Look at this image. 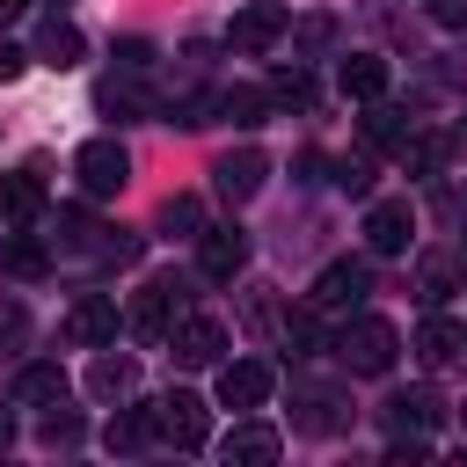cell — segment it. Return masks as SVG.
I'll list each match as a JSON object with an SVG mask.
<instances>
[{
	"label": "cell",
	"instance_id": "1",
	"mask_svg": "<svg viewBox=\"0 0 467 467\" xmlns=\"http://www.w3.org/2000/svg\"><path fill=\"white\" fill-rule=\"evenodd\" d=\"M394 350H401V336L379 321V314H358L343 336H336V358L350 365V372H365V379H379V372H394Z\"/></svg>",
	"mask_w": 467,
	"mask_h": 467
},
{
	"label": "cell",
	"instance_id": "2",
	"mask_svg": "<svg viewBox=\"0 0 467 467\" xmlns=\"http://www.w3.org/2000/svg\"><path fill=\"white\" fill-rule=\"evenodd\" d=\"M182 306H190V285H182V277H153V285H139L124 328H131V336H168V328L182 321Z\"/></svg>",
	"mask_w": 467,
	"mask_h": 467
},
{
	"label": "cell",
	"instance_id": "3",
	"mask_svg": "<svg viewBox=\"0 0 467 467\" xmlns=\"http://www.w3.org/2000/svg\"><path fill=\"white\" fill-rule=\"evenodd\" d=\"M285 29H292L285 0H248V7H241V15L226 22V44H234L241 58H263V51H270V44L285 36Z\"/></svg>",
	"mask_w": 467,
	"mask_h": 467
},
{
	"label": "cell",
	"instance_id": "4",
	"mask_svg": "<svg viewBox=\"0 0 467 467\" xmlns=\"http://www.w3.org/2000/svg\"><path fill=\"white\" fill-rule=\"evenodd\" d=\"M73 175H80L88 197H117V190L131 182V153H124L117 139H88V146L73 153Z\"/></svg>",
	"mask_w": 467,
	"mask_h": 467
},
{
	"label": "cell",
	"instance_id": "5",
	"mask_svg": "<svg viewBox=\"0 0 467 467\" xmlns=\"http://www.w3.org/2000/svg\"><path fill=\"white\" fill-rule=\"evenodd\" d=\"M153 423H161V438H168V445H182V452H197V445L212 438L204 401H197V394H182V387H175L168 401H153Z\"/></svg>",
	"mask_w": 467,
	"mask_h": 467
},
{
	"label": "cell",
	"instance_id": "6",
	"mask_svg": "<svg viewBox=\"0 0 467 467\" xmlns=\"http://www.w3.org/2000/svg\"><path fill=\"white\" fill-rule=\"evenodd\" d=\"M416 241V212H409V197H379L372 212H365V248L372 255H401Z\"/></svg>",
	"mask_w": 467,
	"mask_h": 467
},
{
	"label": "cell",
	"instance_id": "7",
	"mask_svg": "<svg viewBox=\"0 0 467 467\" xmlns=\"http://www.w3.org/2000/svg\"><path fill=\"white\" fill-rule=\"evenodd\" d=\"M365 292H372V270H365L358 255H336V263L314 277V306H321V314H343V306H358Z\"/></svg>",
	"mask_w": 467,
	"mask_h": 467
},
{
	"label": "cell",
	"instance_id": "8",
	"mask_svg": "<svg viewBox=\"0 0 467 467\" xmlns=\"http://www.w3.org/2000/svg\"><path fill=\"white\" fill-rule=\"evenodd\" d=\"M219 350H226V328H219L212 314H182V321L168 328V358H175V365H219Z\"/></svg>",
	"mask_w": 467,
	"mask_h": 467
},
{
	"label": "cell",
	"instance_id": "9",
	"mask_svg": "<svg viewBox=\"0 0 467 467\" xmlns=\"http://www.w3.org/2000/svg\"><path fill=\"white\" fill-rule=\"evenodd\" d=\"M241 263H248V234H241V226H204V234H197V270H204V277L226 285V277H241Z\"/></svg>",
	"mask_w": 467,
	"mask_h": 467
},
{
	"label": "cell",
	"instance_id": "10",
	"mask_svg": "<svg viewBox=\"0 0 467 467\" xmlns=\"http://www.w3.org/2000/svg\"><path fill=\"white\" fill-rule=\"evenodd\" d=\"M66 336H73V343H88V350L117 343V299H109V292H88V299H73V314H66Z\"/></svg>",
	"mask_w": 467,
	"mask_h": 467
},
{
	"label": "cell",
	"instance_id": "11",
	"mask_svg": "<svg viewBox=\"0 0 467 467\" xmlns=\"http://www.w3.org/2000/svg\"><path fill=\"white\" fill-rule=\"evenodd\" d=\"M219 401H226V409H263V401H270V365H263V358L219 365Z\"/></svg>",
	"mask_w": 467,
	"mask_h": 467
},
{
	"label": "cell",
	"instance_id": "12",
	"mask_svg": "<svg viewBox=\"0 0 467 467\" xmlns=\"http://www.w3.org/2000/svg\"><path fill=\"white\" fill-rule=\"evenodd\" d=\"M263 175H270V161H263L255 146H241V153H226V161L212 168V182H219V197H226V204H248V197L263 190Z\"/></svg>",
	"mask_w": 467,
	"mask_h": 467
},
{
	"label": "cell",
	"instance_id": "13",
	"mask_svg": "<svg viewBox=\"0 0 467 467\" xmlns=\"http://www.w3.org/2000/svg\"><path fill=\"white\" fill-rule=\"evenodd\" d=\"M219 460H226V467H234V460H241V467H270V460H277V431H270V423H234V431L219 438Z\"/></svg>",
	"mask_w": 467,
	"mask_h": 467
},
{
	"label": "cell",
	"instance_id": "14",
	"mask_svg": "<svg viewBox=\"0 0 467 467\" xmlns=\"http://www.w3.org/2000/svg\"><path fill=\"white\" fill-rule=\"evenodd\" d=\"M0 219H15V226H36V219H44V175H36V168L0 175Z\"/></svg>",
	"mask_w": 467,
	"mask_h": 467
},
{
	"label": "cell",
	"instance_id": "15",
	"mask_svg": "<svg viewBox=\"0 0 467 467\" xmlns=\"http://www.w3.org/2000/svg\"><path fill=\"white\" fill-rule=\"evenodd\" d=\"M29 58H44V66H58V73H66V66H80V58H88V44H80V29H73V22H58V15H51V22L36 29V44H29Z\"/></svg>",
	"mask_w": 467,
	"mask_h": 467
},
{
	"label": "cell",
	"instance_id": "16",
	"mask_svg": "<svg viewBox=\"0 0 467 467\" xmlns=\"http://www.w3.org/2000/svg\"><path fill=\"white\" fill-rule=\"evenodd\" d=\"M387 423H394V431H438V423H445V401H438L431 387H409V394L387 401Z\"/></svg>",
	"mask_w": 467,
	"mask_h": 467
},
{
	"label": "cell",
	"instance_id": "17",
	"mask_svg": "<svg viewBox=\"0 0 467 467\" xmlns=\"http://www.w3.org/2000/svg\"><path fill=\"white\" fill-rule=\"evenodd\" d=\"M343 95L379 102V95H387V58H379V51H350V58H343Z\"/></svg>",
	"mask_w": 467,
	"mask_h": 467
},
{
	"label": "cell",
	"instance_id": "18",
	"mask_svg": "<svg viewBox=\"0 0 467 467\" xmlns=\"http://www.w3.org/2000/svg\"><path fill=\"white\" fill-rule=\"evenodd\" d=\"M51 270V248L36 234H7L0 241V277H44Z\"/></svg>",
	"mask_w": 467,
	"mask_h": 467
},
{
	"label": "cell",
	"instance_id": "19",
	"mask_svg": "<svg viewBox=\"0 0 467 467\" xmlns=\"http://www.w3.org/2000/svg\"><path fill=\"white\" fill-rule=\"evenodd\" d=\"M88 387H95V401H124V394L139 387V365H131V358H117V350H102V358H95V372H88Z\"/></svg>",
	"mask_w": 467,
	"mask_h": 467
},
{
	"label": "cell",
	"instance_id": "20",
	"mask_svg": "<svg viewBox=\"0 0 467 467\" xmlns=\"http://www.w3.org/2000/svg\"><path fill=\"white\" fill-rule=\"evenodd\" d=\"M15 401H22V409H51V401H66V372H58V365H22Z\"/></svg>",
	"mask_w": 467,
	"mask_h": 467
},
{
	"label": "cell",
	"instance_id": "21",
	"mask_svg": "<svg viewBox=\"0 0 467 467\" xmlns=\"http://www.w3.org/2000/svg\"><path fill=\"white\" fill-rule=\"evenodd\" d=\"M153 431H161V423H153V409H117V423L102 431V445H109V452H139Z\"/></svg>",
	"mask_w": 467,
	"mask_h": 467
},
{
	"label": "cell",
	"instance_id": "22",
	"mask_svg": "<svg viewBox=\"0 0 467 467\" xmlns=\"http://www.w3.org/2000/svg\"><path fill=\"white\" fill-rule=\"evenodd\" d=\"M460 343H467V328H452V321H423L416 358H423V365H452V358H460Z\"/></svg>",
	"mask_w": 467,
	"mask_h": 467
},
{
	"label": "cell",
	"instance_id": "23",
	"mask_svg": "<svg viewBox=\"0 0 467 467\" xmlns=\"http://www.w3.org/2000/svg\"><path fill=\"white\" fill-rule=\"evenodd\" d=\"M409 131H416V124H409L401 109H387V102H372V117H365V139H372V146H387V153H401V146H409Z\"/></svg>",
	"mask_w": 467,
	"mask_h": 467
},
{
	"label": "cell",
	"instance_id": "24",
	"mask_svg": "<svg viewBox=\"0 0 467 467\" xmlns=\"http://www.w3.org/2000/svg\"><path fill=\"white\" fill-rule=\"evenodd\" d=\"M401 168H409V175H438V168H445V139H438V131H409Z\"/></svg>",
	"mask_w": 467,
	"mask_h": 467
},
{
	"label": "cell",
	"instance_id": "25",
	"mask_svg": "<svg viewBox=\"0 0 467 467\" xmlns=\"http://www.w3.org/2000/svg\"><path fill=\"white\" fill-rule=\"evenodd\" d=\"M161 226H168V234H182V241H197V234H204V204H197V197H168Z\"/></svg>",
	"mask_w": 467,
	"mask_h": 467
},
{
	"label": "cell",
	"instance_id": "26",
	"mask_svg": "<svg viewBox=\"0 0 467 467\" xmlns=\"http://www.w3.org/2000/svg\"><path fill=\"white\" fill-rule=\"evenodd\" d=\"M270 95H277V102H292V109H306V102H314V80L292 66V73H277V80H270Z\"/></svg>",
	"mask_w": 467,
	"mask_h": 467
},
{
	"label": "cell",
	"instance_id": "27",
	"mask_svg": "<svg viewBox=\"0 0 467 467\" xmlns=\"http://www.w3.org/2000/svg\"><path fill=\"white\" fill-rule=\"evenodd\" d=\"M219 109H226L234 124H263V95H255V88H234V95H219Z\"/></svg>",
	"mask_w": 467,
	"mask_h": 467
},
{
	"label": "cell",
	"instance_id": "28",
	"mask_svg": "<svg viewBox=\"0 0 467 467\" xmlns=\"http://www.w3.org/2000/svg\"><path fill=\"white\" fill-rule=\"evenodd\" d=\"M285 343H292V358H306V350L321 343V328H314V314H285Z\"/></svg>",
	"mask_w": 467,
	"mask_h": 467
},
{
	"label": "cell",
	"instance_id": "29",
	"mask_svg": "<svg viewBox=\"0 0 467 467\" xmlns=\"http://www.w3.org/2000/svg\"><path fill=\"white\" fill-rule=\"evenodd\" d=\"M452 292V263H423V306H438Z\"/></svg>",
	"mask_w": 467,
	"mask_h": 467
},
{
	"label": "cell",
	"instance_id": "30",
	"mask_svg": "<svg viewBox=\"0 0 467 467\" xmlns=\"http://www.w3.org/2000/svg\"><path fill=\"white\" fill-rule=\"evenodd\" d=\"M299 423H306V431H336L343 416H336V401H328V394H306V416H299Z\"/></svg>",
	"mask_w": 467,
	"mask_h": 467
},
{
	"label": "cell",
	"instance_id": "31",
	"mask_svg": "<svg viewBox=\"0 0 467 467\" xmlns=\"http://www.w3.org/2000/svg\"><path fill=\"white\" fill-rule=\"evenodd\" d=\"M44 438H51V445H73V438H80V416H73V409H51V416H44Z\"/></svg>",
	"mask_w": 467,
	"mask_h": 467
},
{
	"label": "cell",
	"instance_id": "32",
	"mask_svg": "<svg viewBox=\"0 0 467 467\" xmlns=\"http://www.w3.org/2000/svg\"><path fill=\"white\" fill-rule=\"evenodd\" d=\"M416 460H431L423 431H416V438H394V445H387V467H416Z\"/></svg>",
	"mask_w": 467,
	"mask_h": 467
},
{
	"label": "cell",
	"instance_id": "33",
	"mask_svg": "<svg viewBox=\"0 0 467 467\" xmlns=\"http://www.w3.org/2000/svg\"><path fill=\"white\" fill-rule=\"evenodd\" d=\"M423 15H431L438 29H467V0H423Z\"/></svg>",
	"mask_w": 467,
	"mask_h": 467
},
{
	"label": "cell",
	"instance_id": "34",
	"mask_svg": "<svg viewBox=\"0 0 467 467\" xmlns=\"http://www.w3.org/2000/svg\"><path fill=\"white\" fill-rule=\"evenodd\" d=\"M336 190L365 197V190H372V168H365V161H343V168H336Z\"/></svg>",
	"mask_w": 467,
	"mask_h": 467
},
{
	"label": "cell",
	"instance_id": "35",
	"mask_svg": "<svg viewBox=\"0 0 467 467\" xmlns=\"http://www.w3.org/2000/svg\"><path fill=\"white\" fill-rule=\"evenodd\" d=\"M22 66H29V51H22V44H0V80H15Z\"/></svg>",
	"mask_w": 467,
	"mask_h": 467
},
{
	"label": "cell",
	"instance_id": "36",
	"mask_svg": "<svg viewBox=\"0 0 467 467\" xmlns=\"http://www.w3.org/2000/svg\"><path fill=\"white\" fill-rule=\"evenodd\" d=\"M0 343H22V306H0Z\"/></svg>",
	"mask_w": 467,
	"mask_h": 467
},
{
	"label": "cell",
	"instance_id": "37",
	"mask_svg": "<svg viewBox=\"0 0 467 467\" xmlns=\"http://www.w3.org/2000/svg\"><path fill=\"white\" fill-rule=\"evenodd\" d=\"M7 445H15V416L0 409V452H7Z\"/></svg>",
	"mask_w": 467,
	"mask_h": 467
},
{
	"label": "cell",
	"instance_id": "38",
	"mask_svg": "<svg viewBox=\"0 0 467 467\" xmlns=\"http://www.w3.org/2000/svg\"><path fill=\"white\" fill-rule=\"evenodd\" d=\"M22 7H29V0H0V22H15V15H22Z\"/></svg>",
	"mask_w": 467,
	"mask_h": 467
},
{
	"label": "cell",
	"instance_id": "39",
	"mask_svg": "<svg viewBox=\"0 0 467 467\" xmlns=\"http://www.w3.org/2000/svg\"><path fill=\"white\" fill-rule=\"evenodd\" d=\"M460 139H467V124H460Z\"/></svg>",
	"mask_w": 467,
	"mask_h": 467
}]
</instances>
